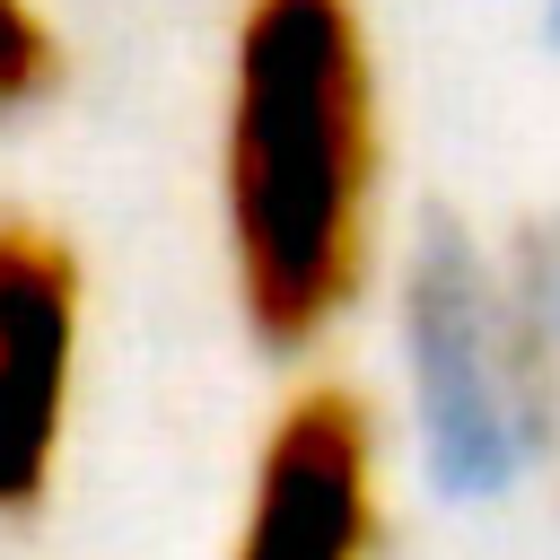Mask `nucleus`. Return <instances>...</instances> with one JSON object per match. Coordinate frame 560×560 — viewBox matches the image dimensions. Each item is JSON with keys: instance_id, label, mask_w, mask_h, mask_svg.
<instances>
[{"instance_id": "obj_1", "label": "nucleus", "mask_w": 560, "mask_h": 560, "mask_svg": "<svg viewBox=\"0 0 560 560\" xmlns=\"http://www.w3.org/2000/svg\"><path fill=\"white\" fill-rule=\"evenodd\" d=\"M376 166L359 0H245L228 61V254L262 350L324 341L368 289Z\"/></svg>"}, {"instance_id": "obj_2", "label": "nucleus", "mask_w": 560, "mask_h": 560, "mask_svg": "<svg viewBox=\"0 0 560 560\" xmlns=\"http://www.w3.org/2000/svg\"><path fill=\"white\" fill-rule=\"evenodd\" d=\"M402 368L446 490H508L560 438V359L490 254L429 219L402 262Z\"/></svg>"}, {"instance_id": "obj_3", "label": "nucleus", "mask_w": 560, "mask_h": 560, "mask_svg": "<svg viewBox=\"0 0 560 560\" xmlns=\"http://www.w3.org/2000/svg\"><path fill=\"white\" fill-rule=\"evenodd\" d=\"M376 534H385V472L368 394L350 385L289 394L280 420L262 429L228 560H376Z\"/></svg>"}, {"instance_id": "obj_4", "label": "nucleus", "mask_w": 560, "mask_h": 560, "mask_svg": "<svg viewBox=\"0 0 560 560\" xmlns=\"http://www.w3.org/2000/svg\"><path fill=\"white\" fill-rule=\"evenodd\" d=\"M79 324H88L79 254L44 219L0 210V516L44 508L61 472L70 394H79Z\"/></svg>"}, {"instance_id": "obj_5", "label": "nucleus", "mask_w": 560, "mask_h": 560, "mask_svg": "<svg viewBox=\"0 0 560 560\" xmlns=\"http://www.w3.org/2000/svg\"><path fill=\"white\" fill-rule=\"evenodd\" d=\"M61 35L44 26L35 0H0V122H18L26 105H44L61 88Z\"/></svg>"}, {"instance_id": "obj_6", "label": "nucleus", "mask_w": 560, "mask_h": 560, "mask_svg": "<svg viewBox=\"0 0 560 560\" xmlns=\"http://www.w3.org/2000/svg\"><path fill=\"white\" fill-rule=\"evenodd\" d=\"M516 298H525V315H534V332L551 341V359H560V219H542V228H525V245H516Z\"/></svg>"}, {"instance_id": "obj_7", "label": "nucleus", "mask_w": 560, "mask_h": 560, "mask_svg": "<svg viewBox=\"0 0 560 560\" xmlns=\"http://www.w3.org/2000/svg\"><path fill=\"white\" fill-rule=\"evenodd\" d=\"M551 26H560V0H551Z\"/></svg>"}]
</instances>
